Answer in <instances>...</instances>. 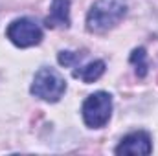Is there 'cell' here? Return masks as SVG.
<instances>
[{"label":"cell","mask_w":158,"mask_h":156,"mask_svg":"<svg viewBox=\"0 0 158 156\" xmlns=\"http://www.w3.org/2000/svg\"><path fill=\"white\" fill-rule=\"evenodd\" d=\"M125 15V0H96L86 15V30L92 33H105L116 28Z\"/></svg>","instance_id":"1"},{"label":"cell","mask_w":158,"mask_h":156,"mask_svg":"<svg viewBox=\"0 0 158 156\" xmlns=\"http://www.w3.org/2000/svg\"><path fill=\"white\" fill-rule=\"evenodd\" d=\"M30 90H31V94L35 97H40V99L50 101V103H55L66 92V81L57 70L44 66L35 74L33 84H31Z\"/></svg>","instance_id":"2"},{"label":"cell","mask_w":158,"mask_h":156,"mask_svg":"<svg viewBox=\"0 0 158 156\" xmlns=\"http://www.w3.org/2000/svg\"><path fill=\"white\" fill-rule=\"evenodd\" d=\"M83 121L90 129H101L109 123L112 114V97L107 92H96L83 103Z\"/></svg>","instance_id":"3"},{"label":"cell","mask_w":158,"mask_h":156,"mask_svg":"<svg viewBox=\"0 0 158 156\" xmlns=\"http://www.w3.org/2000/svg\"><path fill=\"white\" fill-rule=\"evenodd\" d=\"M6 35L19 48H31L42 40V30L31 18H17L7 26Z\"/></svg>","instance_id":"4"},{"label":"cell","mask_w":158,"mask_h":156,"mask_svg":"<svg viewBox=\"0 0 158 156\" xmlns=\"http://www.w3.org/2000/svg\"><path fill=\"white\" fill-rule=\"evenodd\" d=\"M153 151V143H151V136L143 130H136L127 134L119 145L116 147V154H138V156H147Z\"/></svg>","instance_id":"5"},{"label":"cell","mask_w":158,"mask_h":156,"mask_svg":"<svg viewBox=\"0 0 158 156\" xmlns=\"http://www.w3.org/2000/svg\"><path fill=\"white\" fill-rule=\"evenodd\" d=\"M48 28H68L70 26V0H52L50 15L46 17Z\"/></svg>","instance_id":"6"},{"label":"cell","mask_w":158,"mask_h":156,"mask_svg":"<svg viewBox=\"0 0 158 156\" xmlns=\"http://www.w3.org/2000/svg\"><path fill=\"white\" fill-rule=\"evenodd\" d=\"M105 74V63L103 61H92L77 70H74V77L81 79L83 83H94Z\"/></svg>","instance_id":"7"},{"label":"cell","mask_w":158,"mask_h":156,"mask_svg":"<svg viewBox=\"0 0 158 156\" xmlns=\"http://www.w3.org/2000/svg\"><path fill=\"white\" fill-rule=\"evenodd\" d=\"M145 57H147V53H145L143 48H136V50L132 51V55H131V63L136 66V76H138V77H145V74H147Z\"/></svg>","instance_id":"8"},{"label":"cell","mask_w":158,"mask_h":156,"mask_svg":"<svg viewBox=\"0 0 158 156\" xmlns=\"http://www.w3.org/2000/svg\"><path fill=\"white\" fill-rule=\"evenodd\" d=\"M79 59L77 53H74V51H61L59 53V63L63 64V66H70L72 63H76Z\"/></svg>","instance_id":"9"}]
</instances>
